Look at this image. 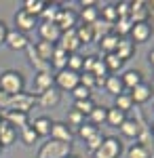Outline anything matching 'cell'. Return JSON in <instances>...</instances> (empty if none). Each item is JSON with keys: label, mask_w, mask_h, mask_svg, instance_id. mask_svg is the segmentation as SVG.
<instances>
[{"label": "cell", "mask_w": 154, "mask_h": 158, "mask_svg": "<svg viewBox=\"0 0 154 158\" xmlns=\"http://www.w3.org/2000/svg\"><path fill=\"white\" fill-rule=\"evenodd\" d=\"M38 36H40V40H45V42L57 44V42H59V38H61V30L55 23L42 21V23L38 25Z\"/></svg>", "instance_id": "ba28073f"}, {"label": "cell", "mask_w": 154, "mask_h": 158, "mask_svg": "<svg viewBox=\"0 0 154 158\" xmlns=\"http://www.w3.org/2000/svg\"><path fill=\"white\" fill-rule=\"evenodd\" d=\"M97 131H99L97 127H93V124H89V122H84L83 127H78V137H83L84 141H87V139H89V137H93V135L97 133Z\"/></svg>", "instance_id": "ee69618b"}, {"label": "cell", "mask_w": 154, "mask_h": 158, "mask_svg": "<svg viewBox=\"0 0 154 158\" xmlns=\"http://www.w3.org/2000/svg\"><path fill=\"white\" fill-rule=\"evenodd\" d=\"M131 99H133V103H146V101H150L152 97V86L148 85V82H142V85H137L135 89H131Z\"/></svg>", "instance_id": "e0dca14e"}, {"label": "cell", "mask_w": 154, "mask_h": 158, "mask_svg": "<svg viewBox=\"0 0 154 158\" xmlns=\"http://www.w3.org/2000/svg\"><path fill=\"white\" fill-rule=\"evenodd\" d=\"M152 131H154V122H152Z\"/></svg>", "instance_id": "9f6ffc18"}, {"label": "cell", "mask_w": 154, "mask_h": 158, "mask_svg": "<svg viewBox=\"0 0 154 158\" xmlns=\"http://www.w3.org/2000/svg\"><path fill=\"white\" fill-rule=\"evenodd\" d=\"M9 103H11V95H6L4 91H0V110H9Z\"/></svg>", "instance_id": "681fc988"}, {"label": "cell", "mask_w": 154, "mask_h": 158, "mask_svg": "<svg viewBox=\"0 0 154 158\" xmlns=\"http://www.w3.org/2000/svg\"><path fill=\"white\" fill-rule=\"evenodd\" d=\"M133 53H135V44L131 42L129 38H120L118 47H116V55H118L122 61H127V59L133 57Z\"/></svg>", "instance_id": "d4e9b609"}, {"label": "cell", "mask_w": 154, "mask_h": 158, "mask_svg": "<svg viewBox=\"0 0 154 158\" xmlns=\"http://www.w3.org/2000/svg\"><path fill=\"white\" fill-rule=\"evenodd\" d=\"M129 36H131V42H133V44L148 42V38L152 36V25L150 23H133Z\"/></svg>", "instance_id": "7c38bea8"}, {"label": "cell", "mask_w": 154, "mask_h": 158, "mask_svg": "<svg viewBox=\"0 0 154 158\" xmlns=\"http://www.w3.org/2000/svg\"><path fill=\"white\" fill-rule=\"evenodd\" d=\"M25 51H28V55H30V63H32V68H34L36 72H49V70H51V65H49L47 61L38 57V53L34 51V47H32V44H30Z\"/></svg>", "instance_id": "484cf974"}, {"label": "cell", "mask_w": 154, "mask_h": 158, "mask_svg": "<svg viewBox=\"0 0 154 158\" xmlns=\"http://www.w3.org/2000/svg\"><path fill=\"white\" fill-rule=\"evenodd\" d=\"M15 139H17V129L11 127L9 122L2 120V127H0V146H2V148L13 146V143H15Z\"/></svg>", "instance_id": "44dd1931"}, {"label": "cell", "mask_w": 154, "mask_h": 158, "mask_svg": "<svg viewBox=\"0 0 154 158\" xmlns=\"http://www.w3.org/2000/svg\"><path fill=\"white\" fill-rule=\"evenodd\" d=\"M47 4L49 2H45V0H24V6H21V9L38 19V17L42 15V11L47 9Z\"/></svg>", "instance_id": "cb8c5ba5"}, {"label": "cell", "mask_w": 154, "mask_h": 158, "mask_svg": "<svg viewBox=\"0 0 154 158\" xmlns=\"http://www.w3.org/2000/svg\"><path fill=\"white\" fill-rule=\"evenodd\" d=\"M30 127L34 129V133L38 137H49L51 127H53V120L49 116H38V118H34V122H30Z\"/></svg>", "instance_id": "ac0fdd59"}, {"label": "cell", "mask_w": 154, "mask_h": 158, "mask_svg": "<svg viewBox=\"0 0 154 158\" xmlns=\"http://www.w3.org/2000/svg\"><path fill=\"white\" fill-rule=\"evenodd\" d=\"M118 40H120V38L116 36L114 32H108V34H104V36L99 38V49L104 51L106 55H110V53H116Z\"/></svg>", "instance_id": "7402d4cb"}, {"label": "cell", "mask_w": 154, "mask_h": 158, "mask_svg": "<svg viewBox=\"0 0 154 158\" xmlns=\"http://www.w3.org/2000/svg\"><path fill=\"white\" fill-rule=\"evenodd\" d=\"M150 156H152V152L146 143H133L129 148V158H150Z\"/></svg>", "instance_id": "e575fe53"}, {"label": "cell", "mask_w": 154, "mask_h": 158, "mask_svg": "<svg viewBox=\"0 0 154 158\" xmlns=\"http://www.w3.org/2000/svg\"><path fill=\"white\" fill-rule=\"evenodd\" d=\"M148 59H150V63H152V65H154V49L150 51V55H148Z\"/></svg>", "instance_id": "816d5d0a"}, {"label": "cell", "mask_w": 154, "mask_h": 158, "mask_svg": "<svg viewBox=\"0 0 154 158\" xmlns=\"http://www.w3.org/2000/svg\"><path fill=\"white\" fill-rule=\"evenodd\" d=\"M57 47L63 49L66 53H70V55L80 49V42H78V36H76V27L68 30V32H61V38H59V42H57Z\"/></svg>", "instance_id": "9c48e42d"}, {"label": "cell", "mask_w": 154, "mask_h": 158, "mask_svg": "<svg viewBox=\"0 0 154 158\" xmlns=\"http://www.w3.org/2000/svg\"><path fill=\"white\" fill-rule=\"evenodd\" d=\"M2 150H4V148H2V146H0V154H2Z\"/></svg>", "instance_id": "db71d44e"}, {"label": "cell", "mask_w": 154, "mask_h": 158, "mask_svg": "<svg viewBox=\"0 0 154 158\" xmlns=\"http://www.w3.org/2000/svg\"><path fill=\"white\" fill-rule=\"evenodd\" d=\"M32 47H34V51L38 53V57H40V59H45L49 63V61H51V57H53V51H55V47H57V44H51V42L40 40V42H36V44H32Z\"/></svg>", "instance_id": "4316f807"}, {"label": "cell", "mask_w": 154, "mask_h": 158, "mask_svg": "<svg viewBox=\"0 0 154 158\" xmlns=\"http://www.w3.org/2000/svg\"><path fill=\"white\" fill-rule=\"evenodd\" d=\"M74 110L80 112L83 116H89L95 110V101L93 99H83V101H74Z\"/></svg>", "instance_id": "f35d334b"}, {"label": "cell", "mask_w": 154, "mask_h": 158, "mask_svg": "<svg viewBox=\"0 0 154 158\" xmlns=\"http://www.w3.org/2000/svg\"><path fill=\"white\" fill-rule=\"evenodd\" d=\"M83 61L84 57L83 55H78V53H72L70 57H68V70H72V72H76V74H80V70H83Z\"/></svg>", "instance_id": "ab89813d"}, {"label": "cell", "mask_w": 154, "mask_h": 158, "mask_svg": "<svg viewBox=\"0 0 154 158\" xmlns=\"http://www.w3.org/2000/svg\"><path fill=\"white\" fill-rule=\"evenodd\" d=\"M116 36L118 38H125V36H129V32H131V27H133V23H131V19L129 17H120V19H116Z\"/></svg>", "instance_id": "d590c367"}, {"label": "cell", "mask_w": 154, "mask_h": 158, "mask_svg": "<svg viewBox=\"0 0 154 158\" xmlns=\"http://www.w3.org/2000/svg\"><path fill=\"white\" fill-rule=\"evenodd\" d=\"M114 9H116L118 19H120V17H129V13H131V2H129V0H122V2H118V4H114Z\"/></svg>", "instance_id": "7dc6e473"}, {"label": "cell", "mask_w": 154, "mask_h": 158, "mask_svg": "<svg viewBox=\"0 0 154 158\" xmlns=\"http://www.w3.org/2000/svg\"><path fill=\"white\" fill-rule=\"evenodd\" d=\"M133 106H135V103H133V99H131V93H127V91L114 97V108L120 110V112H129Z\"/></svg>", "instance_id": "1f68e13d"}, {"label": "cell", "mask_w": 154, "mask_h": 158, "mask_svg": "<svg viewBox=\"0 0 154 158\" xmlns=\"http://www.w3.org/2000/svg\"><path fill=\"white\" fill-rule=\"evenodd\" d=\"M36 101H38L42 108H55V106H59V103H61V91H59V89H55V86H51L49 91L40 93V95L36 97Z\"/></svg>", "instance_id": "5bb4252c"}, {"label": "cell", "mask_w": 154, "mask_h": 158, "mask_svg": "<svg viewBox=\"0 0 154 158\" xmlns=\"http://www.w3.org/2000/svg\"><path fill=\"white\" fill-rule=\"evenodd\" d=\"M95 55H89V57H84V61H83V70L84 72H91L93 70V65H95Z\"/></svg>", "instance_id": "c3c4849f"}, {"label": "cell", "mask_w": 154, "mask_h": 158, "mask_svg": "<svg viewBox=\"0 0 154 158\" xmlns=\"http://www.w3.org/2000/svg\"><path fill=\"white\" fill-rule=\"evenodd\" d=\"M120 80L125 85V91H131V89H135L137 85L143 82V74L139 70H127V72L120 76Z\"/></svg>", "instance_id": "d6986e66"}, {"label": "cell", "mask_w": 154, "mask_h": 158, "mask_svg": "<svg viewBox=\"0 0 154 158\" xmlns=\"http://www.w3.org/2000/svg\"><path fill=\"white\" fill-rule=\"evenodd\" d=\"M106 116H108V108H104V106H95V110L87 116V118H89V124L101 127V124L106 122Z\"/></svg>", "instance_id": "f546056e"}, {"label": "cell", "mask_w": 154, "mask_h": 158, "mask_svg": "<svg viewBox=\"0 0 154 158\" xmlns=\"http://www.w3.org/2000/svg\"><path fill=\"white\" fill-rule=\"evenodd\" d=\"M2 120L9 122L11 127H15V129H24V127H28L30 124V118H28V114H24V112H13V110H6L4 114H2Z\"/></svg>", "instance_id": "9a60e30c"}, {"label": "cell", "mask_w": 154, "mask_h": 158, "mask_svg": "<svg viewBox=\"0 0 154 158\" xmlns=\"http://www.w3.org/2000/svg\"><path fill=\"white\" fill-rule=\"evenodd\" d=\"M24 86H25V80H24V74L17 72V70H4L0 74V91H4L6 95H19L24 93Z\"/></svg>", "instance_id": "6da1fadb"}, {"label": "cell", "mask_w": 154, "mask_h": 158, "mask_svg": "<svg viewBox=\"0 0 154 158\" xmlns=\"http://www.w3.org/2000/svg\"><path fill=\"white\" fill-rule=\"evenodd\" d=\"M49 137H51V139H55V141L72 143V139H74V133H72V129L68 127V124H66V122H53Z\"/></svg>", "instance_id": "8fae6325"}, {"label": "cell", "mask_w": 154, "mask_h": 158, "mask_svg": "<svg viewBox=\"0 0 154 158\" xmlns=\"http://www.w3.org/2000/svg\"><path fill=\"white\" fill-rule=\"evenodd\" d=\"M6 34H9V27H6V23H4V21H0V44H4Z\"/></svg>", "instance_id": "f907efd6"}, {"label": "cell", "mask_w": 154, "mask_h": 158, "mask_svg": "<svg viewBox=\"0 0 154 158\" xmlns=\"http://www.w3.org/2000/svg\"><path fill=\"white\" fill-rule=\"evenodd\" d=\"M36 103H38V101H36V95H32V93H19V95H13V97H11L9 110L28 114V112L34 108Z\"/></svg>", "instance_id": "5b68a950"}, {"label": "cell", "mask_w": 154, "mask_h": 158, "mask_svg": "<svg viewBox=\"0 0 154 158\" xmlns=\"http://www.w3.org/2000/svg\"><path fill=\"white\" fill-rule=\"evenodd\" d=\"M19 133H21V141H24L25 146H32V143H36V139H38V135L34 133V129H32L30 124H28V127H24Z\"/></svg>", "instance_id": "b9f144b4"}, {"label": "cell", "mask_w": 154, "mask_h": 158, "mask_svg": "<svg viewBox=\"0 0 154 158\" xmlns=\"http://www.w3.org/2000/svg\"><path fill=\"white\" fill-rule=\"evenodd\" d=\"M125 120H127V112H120V110H116V108H108L106 122L110 127H116V129H118Z\"/></svg>", "instance_id": "f1b7e54d"}, {"label": "cell", "mask_w": 154, "mask_h": 158, "mask_svg": "<svg viewBox=\"0 0 154 158\" xmlns=\"http://www.w3.org/2000/svg\"><path fill=\"white\" fill-rule=\"evenodd\" d=\"M53 80H55V89H59V91H70L74 86L80 85V74L72 72V70H61V72H57L55 76H53Z\"/></svg>", "instance_id": "277c9868"}, {"label": "cell", "mask_w": 154, "mask_h": 158, "mask_svg": "<svg viewBox=\"0 0 154 158\" xmlns=\"http://www.w3.org/2000/svg\"><path fill=\"white\" fill-rule=\"evenodd\" d=\"M55 25L59 27L61 32L74 30V27L78 25V13L72 11V9H63V6H61L59 15H57V19H55Z\"/></svg>", "instance_id": "8992f818"}, {"label": "cell", "mask_w": 154, "mask_h": 158, "mask_svg": "<svg viewBox=\"0 0 154 158\" xmlns=\"http://www.w3.org/2000/svg\"><path fill=\"white\" fill-rule=\"evenodd\" d=\"M61 11V4H57V2H51V4H47V9L42 11V21H49V23H55V19H57V15H59Z\"/></svg>", "instance_id": "836d02e7"}, {"label": "cell", "mask_w": 154, "mask_h": 158, "mask_svg": "<svg viewBox=\"0 0 154 158\" xmlns=\"http://www.w3.org/2000/svg\"><path fill=\"white\" fill-rule=\"evenodd\" d=\"M122 152V141L118 137H104L101 146L93 152L95 158H118Z\"/></svg>", "instance_id": "3957f363"}, {"label": "cell", "mask_w": 154, "mask_h": 158, "mask_svg": "<svg viewBox=\"0 0 154 158\" xmlns=\"http://www.w3.org/2000/svg\"><path fill=\"white\" fill-rule=\"evenodd\" d=\"M0 127H2V118H0Z\"/></svg>", "instance_id": "11a10c76"}, {"label": "cell", "mask_w": 154, "mask_h": 158, "mask_svg": "<svg viewBox=\"0 0 154 158\" xmlns=\"http://www.w3.org/2000/svg\"><path fill=\"white\" fill-rule=\"evenodd\" d=\"M15 30L17 32H21V34H28V32H32L36 25H38V19L32 17L30 13H25L24 9H19V11L15 13Z\"/></svg>", "instance_id": "52a82bcc"}, {"label": "cell", "mask_w": 154, "mask_h": 158, "mask_svg": "<svg viewBox=\"0 0 154 158\" xmlns=\"http://www.w3.org/2000/svg\"><path fill=\"white\" fill-rule=\"evenodd\" d=\"M99 17H101L106 23H116L118 15H116V9H114V4H104V6L99 9Z\"/></svg>", "instance_id": "74e56055"}, {"label": "cell", "mask_w": 154, "mask_h": 158, "mask_svg": "<svg viewBox=\"0 0 154 158\" xmlns=\"http://www.w3.org/2000/svg\"><path fill=\"white\" fill-rule=\"evenodd\" d=\"M66 124H68V127H76V129H78V127H83L84 124V116L83 114H80V112H76V110L72 108L70 112H68V122H66Z\"/></svg>", "instance_id": "60d3db41"}, {"label": "cell", "mask_w": 154, "mask_h": 158, "mask_svg": "<svg viewBox=\"0 0 154 158\" xmlns=\"http://www.w3.org/2000/svg\"><path fill=\"white\" fill-rule=\"evenodd\" d=\"M68 57H70V53H66L63 49L55 47L53 57H51V61H49V65H51V68H55L57 72H61V70H66V65H68Z\"/></svg>", "instance_id": "603a6c76"}, {"label": "cell", "mask_w": 154, "mask_h": 158, "mask_svg": "<svg viewBox=\"0 0 154 158\" xmlns=\"http://www.w3.org/2000/svg\"><path fill=\"white\" fill-rule=\"evenodd\" d=\"M72 95H74V101H83V99H91V91L87 86L78 85L72 89Z\"/></svg>", "instance_id": "7bdbcfd3"}, {"label": "cell", "mask_w": 154, "mask_h": 158, "mask_svg": "<svg viewBox=\"0 0 154 158\" xmlns=\"http://www.w3.org/2000/svg\"><path fill=\"white\" fill-rule=\"evenodd\" d=\"M148 17H150V9L146 2H131V23H148Z\"/></svg>", "instance_id": "4fadbf2b"}, {"label": "cell", "mask_w": 154, "mask_h": 158, "mask_svg": "<svg viewBox=\"0 0 154 158\" xmlns=\"http://www.w3.org/2000/svg\"><path fill=\"white\" fill-rule=\"evenodd\" d=\"M70 154L72 143H63V141H55V139H49L38 150V158H68Z\"/></svg>", "instance_id": "7a4b0ae2"}, {"label": "cell", "mask_w": 154, "mask_h": 158, "mask_svg": "<svg viewBox=\"0 0 154 158\" xmlns=\"http://www.w3.org/2000/svg\"><path fill=\"white\" fill-rule=\"evenodd\" d=\"M106 91L110 95H120V93H125V85H122V80H120V76H108L106 78Z\"/></svg>", "instance_id": "83f0119b"}, {"label": "cell", "mask_w": 154, "mask_h": 158, "mask_svg": "<svg viewBox=\"0 0 154 158\" xmlns=\"http://www.w3.org/2000/svg\"><path fill=\"white\" fill-rule=\"evenodd\" d=\"M118 129H120V133L125 135V137H129V139H137L142 135V124L137 120H133V118H127Z\"/></svg>", "instance_id": "ffe728a7"}, {"label": "cell", "mask_w": 154, "mask_h": 158, "mask_svg": "<svg viewBox=\"0 0 154 158\" xmlns=\"http://www.w3.org/2000/svg\"><path fill=\"white\" fill-rule=\"evenodd\" d=\"M104 63H106L108 72H118L120 68L125 65V61L120 59L116 53H110V55H106V57H104Z\"/></svg>", "instance_id": "8d00e7d4"}, {"label": "cell", "mask_w": 154, "mask_h": 158, "mask_svg": "<svg viewBox=\"0 0 154 158\" xmlns=\"http://www.w3.org/2000/svg\"><path fill=\"white\" fill-rule=\"evenodd\" d=\"M80 19L84 21V25H93L99 21V9L97 6H87L80 11Z\"/></svg>", "instance_id": "d6a6232c"}, {"label": "cell", "mask_w": 154, "mask_h": 158, "mask_svg": "<svg viewBox=\"0 0 154 158\" xmlns=\"http://www.w3.org/2000/svg\"><path fill=\"white\" fill-rule=\"evenodd\" d=\"M76 36H78V42L80 44H89L95 40V34H93V27L91 25H76Z\"/></svg>", "instance_id": "4dcf8cb0"}, {"label": "cell", "mask_w": 154, "mask_h": 158, "mask_svg": "<svg viewBox=\"0 0 154 158\" xmlns=\"http://www.w3.org/2000/svg\"><path fill=\"white\" fill-rule=\"evenodd\" d=\"M68 158H78V156H72V154H70V156H68Z\"/></svg>", "instance_id": "f5cc1de1"}, {"label": "cell", "mask_w": 154, "mask_h": 158, "mask_svg": "<svg viewBox=\"0 0 154 158\" xmlns=\"http://www.w3.org/2000/svg\"><path fill=\"white\" fill-rule=\"evenodd\" d=\"M101 141H104V135H101V131H97V133H95L93 137H89V139H87L84 143H87V148H89L91 152H95L97 148L101 146Z\"/></svg>", "instance_id": "bcb514c9"}, {"label": "cell", "mask_w": 154, "mask_h": 158, "mask_svg": "<svg viewBox=\"0 0 154 158\" xmlns=\"http://www.w3.org/2000/svg\"><path fill=\"white\" fill-rule=\"evenodd\" d=\"M4 44H6L11 51H25L28 47H30V40H28V36L21 34V32H17V30H9Z\"/></svg>", "instance_id": "30bf717a"}, {"label": "cell", "mask_w": 154, "mask_h": 158, "mask_svg": "<svg viewBox=\"0 0 154 158\" xmlns=\"http://www.w3.org/2000/svg\"><path fill=\"white\" fill-rule=\"evenodd\" d=\"M80 85L87 86L89 91H93L95 86H97V80H95V76L91 72H83V74H80Z\"/></svg>", "instance_id": "f6af8a7d"}, {"label": "cell", "mask_w": 154, "mask_h": 158, "mask_svg": "<svg viewBox=\"0 0 154 158\" xmlns=\"http://www.w3.org/2000/svg\"><path fill=\"white\" fill-rule=\"evenodd\" d=\"M51 86H55V80H53L51 70H49V72H36V76H34V89H36L38 95L45 93V91H49Z\"/></svg>", "instance_id": "2e32d148"}]
</instances>
